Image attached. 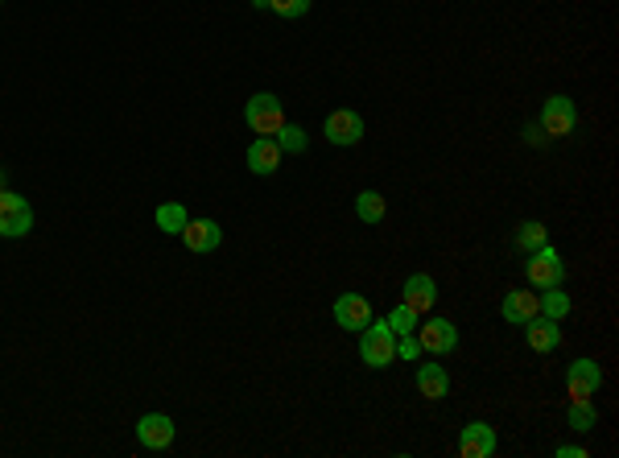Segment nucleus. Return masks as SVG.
Returning <instances> with one entry per match:
<instances>
[{
    "label": "nucleus",
    "mask_w": 619,
    "mask_h": 458,
    "mask_svg": "<svg viewBox=\"0 0 619 458\" xmlns=\"http://www.w3.org/2000/svg\"><path fill=\"white\" fill-rule=\"evenodd\" d=\"M397 355H405V360H417V355H421L417 334H397Z\"/></svg>",
    "instance_id": "26"
},
{
    "label": "nucleus",
    "mask_w": 619,
    "mask_h": 458,
    "mask_svg": "<svg viewBox=\"0 0 619 458\" xmlns=\"http://www.w3.org/2000/svg\"><path fill=\"white\" fill-rule=\"evenodd\" d=\"M322 133H327L330 145H339V149L359 145V141H364V116H359V112H351V107H339V112H330V116H327Z\"/></svg>",
    "instance_id": "7"
},
{
    "label": "nucleus",
    "mask_w": 619,
    "mask_h": 458,
    "mask_svg": "<svg viewBox=\"0 0 619 458\" xmlns=\"http://www.w3.org/2000/svg\"><path fill=\"white\" fill-rule=\"evenodd\" d=\"M401 298H405L409 310L430 314V306L438 302V285H434V277H430V273H413V277L405 281V293H401Z\"/></svg>",
    "instance_id": "15"
},
{
    "label": "nucleus",
    "mask_w": 619,
    "mask_h": 458,
    "mask_svg": "<svg viewBox=\"0 0 619 458\" xmlns=\"http://www.w3.org/2000/svg\"><path fill=\"white\" fill-rule=\"evenodd\" d=\"M273 141L281 145V153H306V145H310L306 128H301V124H281V133Z\"/></svg>",
    "instance_id": "21"
},
{
    "label": "nucleus",
    "mask_w": 619,
    "mask_h": 458,
    "mask_svg": "<svg viewBox=\"0 0 619 458\" xmlns=\"http://www.w3.org/2000/svg\"><path fill=\"white\" fill-rule=\"evenodd\" d=\"M186 206L182 203H165V206H157V227H162L165 235H182V227H186Z\"/></svg>",
    "instance_id": "20"
},
{
    "label": "nucleus",
    "mask_w": 619,
    "mask_h": 458,
    "mask_svg": "<svg viewBox=\"0 0 619 458\" xmlns=\"http://www.w3.org/2000/svg\"><path fill=\"white\" fill-rule=\"evenodd\" d=\"M0 190H5V174H0Z\"/></svg>",
    "instance_id": "29"
},
{
    "label": "nucleus",
    "mask_w": 619,
    "mask_h": 458,
    "mask_svg": "<svg viewBox=\"0 0 619 458\" xmlns=\"http://www.w3.org/2000/svg\"><path fill=\"white\" fill-rule=\"evenodd\" d=\"M335 322H339L343 331H364L372 322V302L364 293H343L339 302H335Z\"/></svg>",
    "instance_id": "9"
},
{
    "label": "nucleus",
    "mask_w": 619,
    "mask_h": 458,
    "mask_svg": "<svg viewBox=\"0 0 619 458\" xmlns=\"http://www.w3.org/2000/svg\"><path fill=\"white\" fill-rule=\"evenodd\" d=\"M558 458H587L582 446H558Z\"/></svg>",
    "instance_id": "27"
},
{
    "label": "nucleus",
    "mask_w": 619,
    "mask_h": 458,
    "mask_svg": "<svg viewBox=\"0 0 619 458\" xmlns=\"http://www.w3.org/2000/svg\"><path fill=\"white\" fill-rule=\"evenodd\" d=\"M219 240H223V232H219V224H215V219H186L182 244L190 248V252H215V248H219Z\"/></svg>",
    "instance_id": "12"
},
{
    "label": "nucleus",
    "mask_w": 619,
    "mask_h": 458,
    "mask_svg": "<svg viewBox=\"0 0 619 458\" xmlns=\"http://www.w3.org/2000/svg\"><path fill=\"white\" fill-rule=\"evenodd\" d=\"M33 232V206L13 190H0V235L5 240H21Z\"/></svg>",
    "instance_id": "3"
},
{
    "label": "nucleus",
    "mask_w": 619,
    "mask_h": 458,
    "mask_svg": "<svg viewBox=\"0 0 619 458\" xmlns=\"http://www.w3.org/2000/svg\"><path fill=\"white\" fill-rule=\"evenodd\" d=\"M359 360L368 363V368H388V363L397 360V334L388 331V322L372 318L359 331Z\"/></svg>",
    "instance_id": "1"
},
{
    "label": "nucleus",
    "mask_w": 619,
    "mask_h": 458,
    "mask_svg": "<svg viewBox=\"0 0 619 458\" xmlns=\"http://www.w3.org/2000/svg\"><path fill=\"white\" fill-rule=\"evenodd\" d=\"M458 454L463 458H492L495 454V429L487 421H471L458 438Z\"/></svg>",
    "instance_id": "11"
},
{
    "label": "nucleus",
    "mask_w": 619,
    "mask_h": 458,
    "mask_svg": "<svg viewBox=\"0 0 619 458\" xmlns=\"http://www.w3.org/2000/svg\"><path fill=\"white\" fill-rule=\"evenodd\" d=\"M516 244H521L524 252H537V248L550 244V235H545V227L532 219V224H521V232H516Z\"/></svg>",
    "instance_id": "23"
},
{
    "label": "nucleus",
    "mask_w": 619,
    "mask_h": 458,
    "mask_svg": "<svg viewBox=\"0 0 619 458\" xmlns=\"http://www.w3.org/2000/svg\"><path fill=\"white\" fill-rule=\"evenodd\" d=\"M388 331H393V334H413L417 331V310H409V306L405 302H401V306H393V314H388Z\"/></svg>",
    "instance_id": "22"
},
{
    "label": "nucleus",
    "mask_w": 619,
    "mask_h": 458,
    "mask_svg": "<svg viewBox=\"0 0 619 458\" xmlns=\"http://www.w3.org/2000/svg\"><path fill=\"white\" fill-rule=\"evenodd\" d=\"M599 384H603V371L595 360H574L570 371H566V392H570V400H595Z\"/></svg>",
    "instance_id": "8"
},
{
    "label": "nucleus",
    "mask_w": 619,
    "mask_h": 458,
    "mask_svg": "<svg viewBox=\"0 0 619 458\" xmlns=\"http://www.w3.org/2000/svg\"><path fill=\"white\" fill-rule=\"evenodd\" d=\"M574 124H578V107H574L570 96H550L541 107V133L550 141H561V137H570Z\"/></svg>",
    "instance_id": "4"
},
{
    "label": "nucleus",
    "mask_w": 619,
    "mask_h": 458,
    "mask_svg": "<svg viewBox=\"0 0 619 458\" xmlns=\"http://www.w3.org/2000/svg\"><path fill=\"white\" fill-rule=\"evenodd\" d=\"M384 195H380V190H359L356 195V215L359 219H364V224H380V219H384Z\"/></svg>",
    "instance_id": "18"
},
{
    "label": "nucleus",
    "mask_w": 619,
    "mask_h": 458,
    "mask_svg": "<svg viewBox=\"0 0 619 458\" xmlns=\"http://www.w3.org/2000/svg\"><path fill=\"white\" fill-rule=\"evenodd\" d=\"M541 314V302H537V293L529 289H513L508 298H504V318L516 322V326H524L529 318H537Z\"/></svg>",
    "instance_id": "16"
},
{
    "label": "nucleus",
    "mask_w": 619,
    "mask_h": 458,
    "mask_svg": "<svg viewBox=\"0 0 619 458\" xmlns=\"http://www.w3.org/2000/svg\"><path fill=\"white\" fill-rule=\"evenodd\" d=\"M244 120H248L252 133H261V137H277L281 124H285V112H281V99L261 91V96H252L248 107H244Z\"/></svg>",
    "instance_id": "2"
},
{
    "label": "nucleus",
    "mask_w": 619,
    "mask_h": 458,
    "mask_svg": "<svg viewBox=\"0 0 619 458\" xmlns=\"http://www.w3.org/2000/svg\"><path fill=\"white\" fill-rule=\"evenodd\" d=\"M417 343H421V352L426 355H450L458 347V331L450 318H430L426 326H417Z\"/></svg>",
    "instance_id": "6"
},
{
    "label": "nucleus",
    "mask_w": 619,
    "mask_h": 458,
    "mask_svg": "<svg viewBox=\"0 0 619 458\" xmlns=\"http://www.w3.org/2000/svg\"><path fill=\"white\" fill-rule=\"evenodd\" d=\"M417 389H421L426 400H442L450 392V376H446L442 363H421L417 368Z\"/></svg>",
    "instance_id": "17"
},
{
    "label": "nucleus",
    "mask_w": 619,
    "mask_h": 458,
    "mask_svg": "<svg viewBox=\"0 0 619 458\" xmlns=\"http://www.w3.org/2000/svg\"><path fill=\"white\" fill-rule=\"evenodd\" d=\"M524 273H529V285H537V289H550V285H561V277H566V261H561L558 248H537V252H529V264H524Z\"/></svg>",
    "instance_id": "5"
},
{
    "label": "nucleus",
    "mask_w": 619,
    "mask_h": 458,
    "mask_svg": "<svg viewBox=\"0 0 619 458\" xmlns=\"http://www.w3.org/2000/svg\"><path fill=\"white\" fill-rule=\"evenodd\" d=\"M595 421H599V413H595V405H590V400H570V426L578 429V434L595 429Z\"/></svg>",
    "instance_id": "24"
},
{
    "label": "nucleus",
    "mask_w": 619,
    "mask_h": 458,
    "mask_svg": "<svg viewBox=\"0 0 619 458\" xmlns=\"http://www.w3.org/2000/svg\"><path fill=\"white\" fill-rule=\"evenodd\" d=\"M252 5H256V9H264V5H269V0H252Z\"/></svg>",
    "instance_id": "28"
},
{
    "label": "nucleus",
    "mask_w": 619,
    "mask_h": 458,
    "mask_svg": "<svg viewBox=\"0 0 619 458\" xmlns=\"http://www.w3.org/2000/svg\"><path fill=\"white\" fill-rule=\"evenodd\" d=\"M537 302H541L545 318H553V322H561L566 314H570V298H566V289H561V285H550V289H541V298H537Z\"/></svg>",
    "instance_id": "19"
},
{
    "label": "nucleus",
    "mask_w": 619,
    "mask_h": 458,
    "mask_svg": "<svg viewBox=\"0 0 619 458\" xmlns=\"http://www.w3.org/2000/svg\"><path fill=\"white\" fill-rule=\"evenodd\" d=\"M524 339H529V352L545 355V352H553V347H558L561 331H558V322H553V318H545V314H537V318H529V322H524Z\"/></svg>",
    "instance_id": "14"
},
{
    "label": "nucleus",
    "mask_w": 619,
    "mask_h": 458,
    "mask_svg": "<svg viewBox=\"0 0 619 458\" xmlns=\"http://www.w3.org/2000/svg\"><path fill=\"white\" fill-rule=\"evenodd\" d=\"M281 145L273 137H256L252 141V149H248V169L252 174H261V178H269V174H277L281 169Z\"/></svg>",
    "instance_id": "13"
},
{
    "label": "nucleus",
    "mask_w": 619,
    "mask_h": 458,
    "mask_svg": "<svg viewBox=\"0 0 619 458\" xmlns=\"http://www.w3.org/2000/svg\"><path fill=\"white\" fill-rule=\"evenodd\" d=\"M136 438L145 450H170L174 442V421L165 417V413H145V417L136 421Z\"/></svg>",
    "instance_id": "10"
},
{
    "label": "nucleus",
    "mask_w": 619,
    "mask_h": 458,
    "mask_svg": "<svg viewBox=\"0 0 619 458\" xmlns=\"http://www.w3.org/2000/svg\"><path fill=\"white\" fill-rule=\"evenodd\" d=\"M269 9L277 13V17H306L310 13V0H269Z\"/></svg>",
    "instance_id": "25"
}]
</instances>
